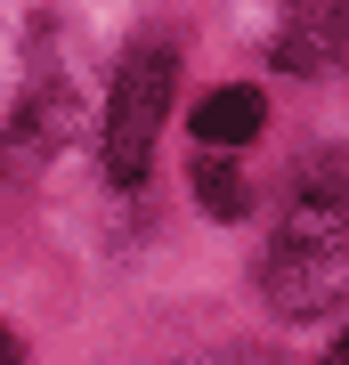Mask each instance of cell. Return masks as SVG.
<instances>
[{
  "label": "cell",
  "instance_id": "6da1fadb",
  "mask_svg": "<svg viewBox=\"0 0 349 365\" xmlns=\"http://www.w3.org/2000/svg\"><path fill=\"white\" fill-rule=\"evenodd\" d=\"M341 163L325 170V187L309 179L300 187V211H293V227L276 235V252H268V268H260V284H268V300L285 317H333V300H341V276H349V244H341Z\"/></svg>",
  "mask_w": 349,
  "mask_h": 365
},
{
  "label": "cell",
  "instance_id": "7a4b0ae2",
  "mask_svg": "<svg viewBox=\"0 0 349 365\" xmlns=\"http://www.w3.org/2000/svg\"><path fill=\"white\" fill-rule=\"evenodd\" d=\"M171 81H179V49H171L163 33L122 57L114 98H106V170H114V187L146 179L155 138H163V114H171Z\"/></svg>",
  "mask_w": 349,
  "mask_h": 365
},
{
  "label": "cell",
  "instance_id": "3957f363",
  "mask_svg": "<svg viewBox=\"0 0 349 365\" xmlns=\"http://www.w3.org/2000/svg\"><path fill=\"white\" fill-rule=\"evenodd\" d=\"M65 138H74V98L65 90H33L25 106H16V122L0 130V187L33 179L49 155H65Z\"/></svg>",
  "mask_w": 349,
  "mask_h": 365
},
{
  "label": "cell",
  "instance_id": "277c9868",
  "mask_svg": "<svg viewBox=\"0 0 349 365\" xmlns=\"http://www.w3.org/2000/svg\"><path fill=\"white\" fill-rule=\"evenodd\" d=\"M260 122H268V106H260V90H211L203 106H195V138L203 146H252L260 138Z\"/></svg>",
  "mask_w": 349,
  "mask_h": 365
},
{
  "label": "cell",
  "instance_id": "5b68a950",
  "mask_svg": "<svg viewBox=\"0 0 349 365\" xmlns=\"http://www.w3.org/2000/svg\"><path fill=\"white\" fill-rule=\"evenodd\" d=\"M333 57H341V9L325 0V16H317L309 0H300L293 33L276 41V66H285V73H317V66H333Z\"/></svg>",
  "mask_w": 349,
  "mask_h": 365
},
{
  "label": "cell",
  "instance_id": "8992f818",
  "mask_svg": "<svg viewBox=\"0 0 349 365\" xmlns=\"http://www.w3.org/2000/svg\"><path fill=\"white\" fill-rule=\"evenodd\" d=\"M195 187H203V211H220V220H244V211H252V187L236 179L228 163H203V170H195Z\"/></svg>",
  "mask_w": 349,
  "mask_h": 365
},
{
  "label": "cell",
  "instance_id": "52a82bcc",
  "mask_svg": "<svg viewBox=\"0 0 349 365\" xmlns=\"http://www.w3.org/2000/svg\"><path fill=\"white\" fill-rule=\"evenodd\" d=\"M187 365H268L260 349H203V357H187Z\"/></svg>",
  "mask_w": 349,
  "mask_h": 365
},
{
  "label": "cell",
  "instance_id": "ba28073f",
  "mask_svg": "<svg viewBox=\"0 0 349 365\" xmlns=\"http://www.w3.org/2000/svg\"><path fill=\"white\" fill-rule=\"evenodd\" d=\"M0 365H25V349H16V333H0Z\"/></svg>",
  "mask_w": 349,
  "mask_h": 365
}]
</instances>
